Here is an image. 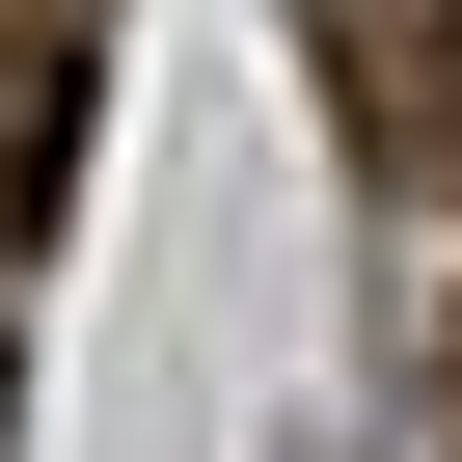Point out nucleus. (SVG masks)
Masks as SVG:
<instances>
[{"label": "nucleus", "mask_w": 462, "mask_h": 462, "mask_svg": "<svg viewBox=\"0 0 462 462\" xmlns=\"http://www.w3.org/2000/svg\"><path fill=\"white\" fill-rule=\"evenodd\" d=\"M82 82H109V0H0V245L82 190Z\"/></svg>", "instance_id": "obj_1"}]
</instances>
